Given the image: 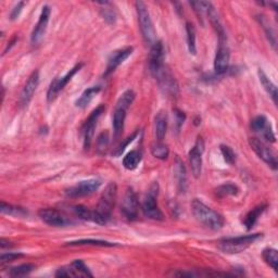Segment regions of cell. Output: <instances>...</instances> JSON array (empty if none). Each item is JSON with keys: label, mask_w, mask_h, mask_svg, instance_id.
<instances>
[{"label": "cell", "mask_w": 278, "mask_h": 278, "mask_svg": "<svg viewBox=\"0 0 278 278\" xmlns=\"http://www.w3.org/2000/svg\"><path fill=\"white\" fill-rule=\"evenodd\" d=\"M135 6L138 15L139 28L142 30L144 39L146 40V42L152 45V43H154L156 40H155V29L153 26L150 13L148 11L146 5L143 2H137Z\"/></svg>", "instance_id": "5b68a950"}, {"label": "cell", "mask_w": 278, "mask_h": 278, "mask_svg": "<svg viewBox=\"0 0 278 278\" xmlns=\"http://www.w3.org/2000/svg\"><path fill=\"white\" fill-rule=\"evenodd\" d=\"M262 237V234H252L247 236L226 238L219 242V249L227 254H237L248 249L251 245Z\"/></svg>", "instance_id": "7a4b0ae2"}, {"label": "cell", "mask_w": 278, "mask_h": 278, "mask_svg": "<svg viewBox=\"0 0 278 278\" xmlns=\"http://www.w3.org/2000/svg\"><path fill=\"white\" fill-rule=\"evenodd\" d=\"M137 134H138V130H136V132H135V133H134L132 136H130V137L126 138V141L124 142V144H122V145H121V146L118 148L117 151L114 152V154H115V155H120L122 152H123V151L125 150V148L128 146V144H129V143H132V142L134 141V139L136 138Z\"/></svg>", "instance_id": "7bdbcfd3"}, {"label": "cell", "mask_w": 278, "mask_h": 278, "mask_svg": "<svg viewBox=\"0 0 278 278\" xmlns=\"http://www.w3.org/2000/svg\"><path fill=\"white\" fill-rule=\"evenodd\" d=\"M258 75L260 78V83L262 84V86L264 87V89L267 91V94L271 96L273 101L276 103L277 102V87L275 86V84L269 80L267 77V75L263 72L262 68H259L258 71Z\"/></svg>", "instance_id": "484cf974"}, {"label": "cell", "mask_w": 278, "mask_h": 278, "mask_svg": "<svg viewBox=\"0 0 278 278\" xmlns=\"http://www.w3.org/2000/svg\"><path fill=\"white\" fill-rule=\"evenodd\" d=\"M158 195H159V184L156 181H154L151 184L149 190L147 191L143 201L142 210L144 215L148 217V219L154 220V221H163L164 215L162 211L160 210V207L158 206V203H156Z\"/></svg>", "instance_id": "277c9868"}, {"label": "cell", "mask_w": 278, "mask_h": 278, "mask_svg": "<svg viewBox=\"0 0 278 278\" xmlns=\"http://www.w3.org/2000/svg\"><path fill=\"white\" fill-rule=\"evenodd\" d=\"M266 208V205L263 204V205H259L257 207H254L253 210H251L245 217V221H243V225L246 226V228L248 230H250L253 226L256 225V223L258 222L259 217L262 215V213L265 211Z\"/></svg>", "instance_id": "4316f807"}, {"label": "cell", "mask_w": 278, "mask_h": 278, "mask_svg": "<svg viewBox=\"0 0 278 278\" xmlns=\"http://www.w3.org/2000/svg\"><path fill=\"white\" fill-rule=\"evenodd\" d=\"M126 112H127L126 109L115 106V110H114V113H113V119H112V125H113V129H114L115 137H119L122 134V130H123L124 128Z\"/></svg>", "instance_id": "cb8c5ba5"}, {"label": "cell", "mask_w": 278, "mask_h": 278, "mask_svg": "<svg viewBox=\"0 0 278 278\" xmlns=\"http://www.w3.org/2000/svg\"><path fill=\"white\" fill-rule=\"evenodd\" d=\"M249 144L259 158L264 161L268 167H271L273 170L277 169V159L275 153L269 149V148L258 138H250Z\"/></svg>", "instance_id": "8fae6325"}, {"label": "cell", "mask_w": 278, "mask_h": 278, "mask_svg": "<svg viewBox=\"0 0 278 278\" xmlns=\"http://www.w3.org/2000/svg\"><path fill=\"white\" fill-rule=\"evenodd\" d=\"M238 193H239V188L236 185L230 184V182L221 185L220 187L216 188V195L222 198L228 197V196H236L238 195Z\"/></svg>", "instance_id": "836d02e7"}, {"label": "cell", "mask_w": 278, "mask_h": 278, "mask_svg": "<svg viewBox=\"0 0 278 278\" xmlns=\"http://www.w3.org/2000/svg\"><path fill=\"white\" fill-rule=\"evenodd\" d=\"M73 212L75 213L76 216H78L80 219L84 221H89V222L97 223L99 225H104L101 217L98 215L97 212H96V210L91 211L88 207H86L84 205H75L73 206Z\"/></svg>", "instance_id": "603a6c76"}, {"label": "cell", "mask_w": 278, "mask_h": 278, "mask_svg": "<svg viewBox=\"0 0 278 278\" xmlns=\"http://www.w3.org/2000/svg\"><path fill=\"white\" fill-rule=\"evenodd\" d=\"M263 260L267 265L271 266L275 272H277V264H278V252L276 249L266 248L262 252Z\"/></svg>", "instance_id": "4dcf8cb0"}, {"label": "cell", "mask_w": 278, "mask_h": 278, "mask_svg": "<svg viewBox=\"0 0 278 278\" xmlns=\"http://www.w3.org/2000/svg\"><path fill=\"white\" fill-rule=\"evenodd\" d=\"M57 277H92L88 267L85 265L82 260H75L68 266L59 268Z\"/></svg>", "instance_id": "9a60e30c"}, {"label": "cell", "mask_w": 278, "mask_h": 278, "mask_svg": "<svg viewBox=\"0 0 278 278\" xmlns=\"http://www.w3.org/2000/svg\"><path fill=\"white\" fill-rule=\"evenodd\" d=\"M23 7H24V3H19L12 9V11L10 13V19L11 20H16L17 17H19L20 13L22 12Z\"/></svg>", "instance_id": "ee69618b"}, {"label": "cell", "mask_w": 278, "mask_h": 278, "mask_svg": "<svg viewBox=\"0 0 278 278\" xmlns=\"http://www.w3.org/2000/svg\"><path fill=\"white\" fill-rule=\"evenodd\" d=\"M109 146V134L108 132H103L99 135L97 139V148L99 152H104L107 150V148Z\"/></svg>", "instance_id": "ab89813d"}, {"label": "cell", "mask_w": 278, "mask_h": 278, "mask_svg": "<svg viewBox=\"0 0 278 278\" xmlns=\"http://www.w3.org/2000/svg\"><path fill=\"white\" fill-rule=\"evenodd\" d=\"M118 196V186L115 182H110L102 193L98 202L96 212L101 217L103 223L106 224L111 217L113 207H114Z\"/></svg>", "instance_id": "3957f363"}, {"label": "cell", "mask_w": 278, "mask_h": 278, "mask_svg": "<svg viewBox=\"0 0 278 278\" xmlns=\"http://www.w3.org/2000/svg\"><path fill=\"white\" fill-rule=\"evenodd\" d=\"M101 186V180L99 179H87L82 180L76 184L75 186L70 187L66 189L65 194L70 198H82L92 195L95 191H97Z\"/></svg>", "instance_id": "8992f818"}, {"label": "cell", "mask_w": 278, "mask_h": 278, "mask_svg": "<svg viewBox=\"0 0 278 278\" xmlns=\"http://www.w3.org/2000/svg\"><path fill=\"white\" fill-rule=\"evenodd\" d=\"M82 67H83V63H78L73 68L70 70V71L64 76L58 77V78H56V80H54L51 82L49 88H48V92H47L48 102H52V101H55L57 99L59 92L64 88V87L66 86V84L72 80V77L78 71H80Z\"/></svg>", "instance_id": "52a82bcc"}, {"label": "cell", "mask_w": 278, "mask_h": 278, "mask_svg": "<svg viewBox=\"0 0 278 278\" xmlns=\"http://www.w3.org/2000/svg\"><path fill=\"white\" fill-rule=\"evenodd\" d=\"M204 151V142L202 137H198L195 146L191 148L189 151V162L191 172H193L194 176L196 178H199L202 172V154Z\"/></svg>", "instance_id": "9c48e42d"}, {"label": "cell", "mask_w": 278, "mask_h": 278, "mask_svg": "<svg viewBox=\"0 0 278 278\" xmlns=\"http://www.w3.org/2000/svg\"><path fill=\"white\" fill-rule=\"evenodd\" d=\"M168 129V114L167 112L161 110L154 118V133L159 142H162Z\"/></svg>", "instance_id": "7402d4cb"}, {"label": "cell", "mask_w": 278, "mask_h": 278, "mask_svg": "<svg viewBox=\"0 0 278 278\" xmlns=\"http://www.w3.org/2000/svg\"><path fill=\"white\" fill-rule=\"evenodd\" d=\"M257 19L260 22L261 26H262V28H263V30L265 31L266 36H267L269 42L272 43L273 48L276 49V35H275V31L272 28V25L269 24L268 20L266 19V16H264V15H258Z\"/></svg>", "instance_id": "f1b7e54d"}, {"label": "cell", "mask_w": 278, "mask_h": 278, "mask_svg": "<svg viewBox=\"0 0 278 278\" xmlns=\"http://www.w3.org/2000/svg\"><path fill=\"white\" fill-rule=\"evenodd\" d=\"M100 90H101V87H99V86H92V87H89V88H87L81 95V97L76 100L75 106L77 108H81V109L86 108L90 103V101L94 99L95 96L97 95Z\"/></svg>", "instance_id": "d4e9b609"}, {"label": "cell", "mask_w": 278, "mask_h": 278, "mask_svg": "<svg viewBox=\"0 0 278 278\" xmlns=\"http://www.w3.org/2000/svg\"><path fill=\"white\" fill-rule=\"evenodd\" d=\"M24 256L22 253H14V252H9V253H3L0 257V262L2 263H9L12 262V261L23 258Z\"/></svg>", "instance_id": "b9f144b4"}, {"label": "cell", "mask_w": 278, "mask_h": 278, "mask_svg": "<svg viewBox=\"0 0 278 278\" xmlns=\"http://www.w3.org/2000/svg\"><path fill=\"white\" fill-rule=\"evenodd\" d=\"M103 111H104V106H103V104H101V106H99L98 108H96L91 112V114L89 115L88 119H87L86 123L84 124V127H83L84 148L87 150L89 149V147L91 145L94 134H95V128H96V125H97V121L101 117Z\"/></svg>", "instance_id": "5bb4252c"}, {"label": "cell", "mask_w": 278, "mask_h": 278, "mask_svg": "<svg viewBox=\"0 0 278 278\" xmlns=\"http://www.w3.org/2000/svg\"><path fill=\"white\" fill-rule=\"evenodd\" d=\"M151 153L156 159L165 160V159H168V156L170 154V150H169V147L167 145H164L162 142L158 141V143H154L151 146Z\"/></svg>", "instance_id": "1f68e13d"}, {"label": "cell", "mask_w": 278, "mask_h": 278, "mask_svg": "<svg viewBox=\"0 0 278 278\" xmlns=\"http://www.w3.org/2000/svg\"><path fill=\"white\" fill-rule=\"evenodd\" d=\"M153 77L158 81L160 88L164 94L172 96V97H175L178 95V84L167 66L161 68Z\"/></svg>", "instance_id": "ba28073f"}, {"label": "cell", "mask_w": 278, "mask_h": 278, "mask_svg": "<svg viewBox=\"0 0 278 278\" xmlns=\"http://www.w3.org/2000/svg\"><path fill=\"white\" fill-rule=\"evenodd\" d=\"M186 34H187V46L190 55H196V29L193 23H186Z\"/></svg>", "instance_id": "f546056e"}, {"label": "cell", "mask_w": 278, "mask_h": 278, "mask_svg": "<svg viewBox=\"0 0 278 278\" xmlns=\"http://www.w3.org/2000/svg\"><path fill=\"white\" fill-rule=\"evenodd\" d=\"M39 85V72L38 71H34L31 76L29 77L28 82H26L24 88L21 92V97H20V102L22 106H28V104L31 102L33 96L36 91L37 87Z\"/></svg>", "instance_id": "ffe728a7"}, {"label": "cell", "mask_w": 278, "mask_h": 278, "mask_svg": "<svg viewBox=\"0 0 278 278\" xmlns=\"http://www.w3.org/2000/svg\"><path fill=\"white\" fill-rule=\"evenodd\" d=\"M135 96H136L135 92L133 90H130V89L124 91L123 94H122L121 97L119 98V100L117 102V106L128 110V108L130 107V104H132L133 101L135 100Z\"/></svg>", "instance_id": "8d00e7d4"}, {"label": "cell", "mask_w": 278, "mask_h": 278, "mask_svg": "<svg viewBox=\"0 0 278 278\" xmlns=\"http://www.w3.org/2000/svg\"><path fill=\"white\" fill-rule=\"evenodd\" d=\"M141 161H142V152H139L137 150H132L124 156L123 167L128 171H133L138 167Z\"/></svg>", "instance_id": "83f0119b"}, {"label": "cell", "mask_w": 278, "mask_h": 278, "mask_svg": "<svg viewBox=\"0 0 278 278\" xmlns=\"http://www.w3.org/2000/svg\"><path fill=\"white\" fill-rule=\"evenodd\" d=\"M191 211H193L194 216L205 227L212 230H219L223 227L224 219L223 216L214 211L213 208L208 207L199 199H194L191 202Z\"/></svg>", "instance_id": "6da1fadb"}, {"label": "cell", "mask_w": 278, "mask_h": 278, "mask_svg": "<svg viewBox=\"0 0 278 278\" xmlns=\"http://www.w3.org/2000/svg\"><path fill=\"white\" fill-rule=\"evenodd\" d=\"M251 128L254 130L256 133L262 136L266 142L268 143H275L276 137L274 134L273 127L269 123L266 117L264 115H258L251 122Z\"/></svg>", "instance_id": "2e32d148"}, {"label": "cell", "mask_w": 278, "mask_h": 278, "mask_svg": "<svg viewBox=\"0 0 278 278\" xmlns=\"http://www.w3.org/2000/svg\"><path fill=\"white\" fill-rule=\"evenodd\" d=\"M50 13H51L50 7L43 6L41 9V13L39 15V20H38L36 26H35V29L32 33V36H31V40H32L33 45H37V43H39L41 41V39L43 38V35H45V33H46L48 22L50 19Z\"/></svg>", "instance_id": "ac0fdd59"}, {"label": "cell", "mask_w": 278, "mask_h": 278, "mask_svg": "<svg viewBox=\"0 0 278 278\" xmlns=\"http://www.w3.org/2000/svg\"><path fill=\"white\" fill-rule=\"evenodd\" d=\"M138 208H139V203H138V198L133 188H127L123 200H122V204H121V211L124 214L127 220H136V217L138 215Z\"/></svg>", "instance_id": "7c38bea8"}, {"label": "cell", "mask_w": 278, "mask_h": 278, "mask_svg": "<svg viewBox=\"0 0 278 278\" xmlns=\"http://www.w3.org/2000/svg\"><path fill=\"white\" fill-rule=\"evenodd\" d=\"M133 47H125L123 49H119L113 51L111 56L108 59V64L106 72H104V76H109L111 73H113L124 61L133 54Z\"/></svg>", "instance_id": "d6986e66"}, {"label": "cell", "mask_w": 278, "mask_h": 278, "mask_svg": "<svg viewBox=\"0 0 278 278\" xmlns=\"http://www.w3.org/2000/svg\"><path fill=\"white\" fill-rule=\"evenodd\" d=\"M174 118H175V122H174V124H175V127H176V130L177 132H179L180 127L182 126V124H184V122L186 120V115L184 112L179 111L178 109H175L174 110Z\"/></svg>", "instance_id": "60d3db41"}, {"label": "cell", "mask_w": 278, "mask_h": 278, "mask_svg": "<svg viewBox=\"0 0 278 278\" xmlns=\"http://www.w3.org/2000/svg\"><path fill=\"white\" fill-rule=\"evenodd\" d=\"M107 4L108 3H98V5L104 6V8L102 9V16H103V19L106 20L108 23L113 24V23L115 22V20H117V14H115V11L113 10V9L106 7Z\"/></svg>", "instance_id": "f35d334b"}, {"label": "cell", "mask_w": 278, "mask_h": 278, "mask_svg": "<svg viewBox=\"0 0 278 278\" xmlns=\"http://www.w3.org/2000/svg\"><path fill=\"white\" fill-rule=\"evenodd\" d=\"M70 246H83V245H90V246H101V247H113L117 246L115 243H112L104 240H95V239H81L76 241L68 242Z\"/></svg>", "instance_id": "e575fe53"}, {"label": "cell", "mask_w": 278, "mask_h": 278, "mask_svg": "<svg viewBox=\"0 0 278 278\" xmlns=\"http://www.w3.org/2000/svg\"><path fill=\"white\" fill-rule=\"evenodd\" d=\"M34 269H35V265L26 263V264H22L19 266L12 267L9 274H10L11 277H23V276H26V275H29L30 273H32Z\"/></svg>", "instance_id": "d590c367"}, {"label": "cell", "mask_w": 278, "mask_h": 278, "mask_svg": "<svg viewBox=\"0 0 278 278\" xmlns=\"http://www.w3.org/2000/svg\"><path fill=\"white\" fill-rule=\"evenodd\" d=\"M174 177L176 179L179 193L184 194L187 188V172L185 164L180 160L179 156H176L175 162H174Z\"/></svg>", "instance_id": "44dd1931"}, {"label": "cell", "mask_w": 278, "mask_h": 278, "mask_svg": "<svg viewBox=\"0 0 278 278\" xmlns=\"http://www.w3.org/2000/svg\"><path fill=\"white\" fill-rule=\"evenodd\" d=\"M220 148H221V152L225 162L228 163L229 165H233L235 161H236V154H235L234 150L229 146H226V145H221Z\"/></svg>", "instance_id": "74e56055"}, {"label": "cell", "mask_w": 278, "mask_h": 278, "mask_svg": "<svg viewBox=\"0 0 278 278\" xmlns=\"http://www.w3.org/2000/svg\"><path fill=\"white\" fill-rule=\"evenodd\" d=\"M0 211H2L3 214L13 215V216H25V215H28V211L24 210L23 207L9 204V203H6L5 201L2 202Z\"/></svg>", "instance_id": "d6a6232c"}, {"label": "cell", "mask_w": 278, "mask_h": 278, "mask_svg": "<svg viewBox=\"0 0 278 278\" xmlns=\"http://www.w3.org/2000/svg\"><path fill=\"white\" fill-rule=\"evenodd\" d=\"M229 59L230 51L227 43H226V38L220 39V45L216 50V55L214 59V71L217 75H222L228 71Z\"/></svg>", "instance_id": "30bf717a"}, {"label": "cell", "mask_w": 278, "mask_h": 278, "mask_svg": "<svg viewBox=\"0 0 278 278\" xmlns=\"http://www.w3.org/2000/svg\"><path fill=\"white\" fill-rule=\"evenodd\" d=\"M11 242L7 241L5 238H2V240H0V247H2V249H5L6 247H12V245H10Z\"/></svg>", "instance_id": "f6af8a7d"}, {"label": "cell", "mask_w": 278, "mask_h": 278, "mask_svg": "<svg viewBox=\"0 0 278 278\" xmlns=\"http://www.w3.org/2000/svg\"><path fill=\"white\" fill-rule=\"evenodd\" d=\"M38 215L43 222L54 227H64V226L72 224V221L65 214L56 208H41Z\"/></svg>", "instance_id": "4fadbf2b"}, {"label": "cell", "mask_w": 278, "mask_h": 278, "mask_svg": "<svg viewBox=\"0 0 278 278\" xmlns=\"http://www.w3.org/2000/svg\"><path fill=\"white\" fill-rule=\"evenodd\" d=\"M164 47L160 40L152 43L149 54V68L152 76L158 73L162 67H164Z\"/></svg>", "instance_id": "e0dca14e"}]
</instances>
